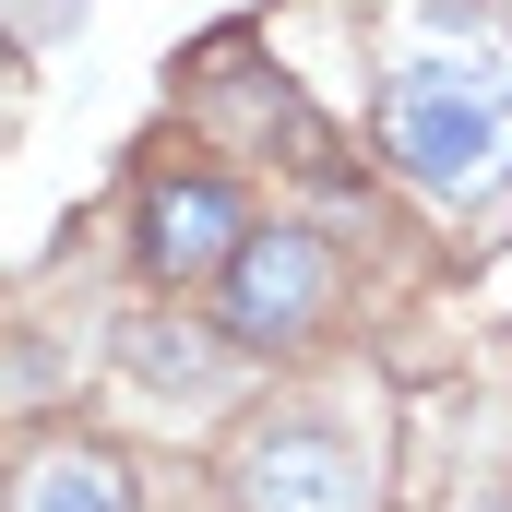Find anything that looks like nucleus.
Returning a JSON list of instances; mask_svg holds the SVG:
<instances>
[{
	"label": "nucleus",
	"instance_id": "1",
	"mask_svg": "<svg viewBox=\"0 0 512 512\" xmlns=\"http://www.w3.org/2000/svg\"><path fill=\"white\" fill-rule=\"evenodd\" d=\"M370 131H382V155L417 191H477V179H501V155H512V48L501 36H417L382 72Z\"/></svg>",
	"mask_w": 512,
	"mask_h": 512
},
{
	"label": "nucleus",
	"instance_id": "2",
	"mask_svg": "<svg viewBox=\"0 0 512 512\" xmlns=\"http://www.w3.org/2000/svg\"><path fill=\"white\" fill-rule=\"evenodd\" d=\"M239 512H370V441L346 417H262L227 465Z\"/></svg>",
	"mask_w": 512,
	"mask_h": 512
},
{
	"label": "nucleus",
	"instance_id": "3",
	"mask_svg": "<svg viewBox=\"0 0 512 512\" xmlns=\"http://www.w3.org/2000/svg\"><path fill=\"white\" fill-rule=\"evenodd\" d=\"M322 310H334V262H322V239H298V227L239 239V262H227V334H239V346H298Z\"/></svg>",
	"mask_w": 512,
	"mask_h": 512
},
{
	"label": "nucleus",
	"instance_id": "4",
	"mask_svg": "<svg viewBox=\"0 0 512 512\" xmlns=\"http://www.w3.org/2000/svg\"><path fill=\"white\" fill-rule=\"evenodd\" d=\"M239 203L215 191V179H155L143 191V262L167 274V286H191V274H227L239 262Z\"/></svg>",
	"mask_w": 512,
	"mask_h": 512
},
{
	"label": "nucleus",
	"instance_id": "5",
	"mask_svg": "<svg viewBox=\"0 0 512 512\" xmlns=\"http://www.w3.org/2000/svg\"><path fill=\"white\" fill-rule=\"evenodd\" d=\"M12 512H131V477L108 441H24L12 453Z\"/></svg>",
	"mask_w": 512,
	"mask_h": 512
},
{
	"label": "nucleus",
	"instance_id": "6",
	"mask_svg": "<svg viewBox=\"0 0 512 512\" xmlns=\"http://www.w3.org/2000/svg\"><path fill=\"white\" fill-rule=\"evenodd\" d=\"M131 370L167 382V393H215V382H227V358H215L191 322H131Z\"/></svg>",
	"mask_w": 512,
	"mask_h": 512
}]
</instances>
